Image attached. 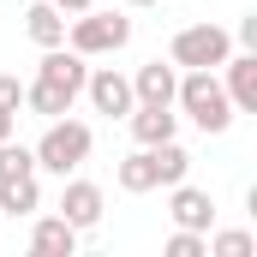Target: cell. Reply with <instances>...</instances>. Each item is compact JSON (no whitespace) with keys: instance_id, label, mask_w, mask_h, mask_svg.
<instances>
[{"instance_id":"ffe728a7","label":"cell","mask_w":257,"mask_h":257,"mask_svg":"<svg viewBox=\"0 0 257 257\" xmlns=\"http://www.w3.org/2000/svg\"><path fill=\"white\" fill-rule=\"evenodd\" d=\"M0 108H12V114L24 108V84H18V78H6V72H0Z\"/></svg>"},{"instance_id":"52a82bcc","label":"cell","mask_w":257,"mask_h":257,"mask_svg":"<svg viewBox=\"0 0 257 257\" xmlns=\"http://www.w3.org/2000/svg\"><path fill=\"white\" fill-rule=\"evenodd\" d=\"M84 90H90V102H96V114H132L138 108V96H132V78H120L114 66H96L90 78H84Z\"/></svg>"},{"instance_id":"277c9868","label":"cell","mask_w":257,"mask_h":257,"mask_svg":"<svg viewBox=\"0 0 257 257\" xmlns=\"http://www.w3.org/2000/svg\"><path fill=\"white\" fill-rule=\"evenodd\" d=\"M66 36H72V48H78L84 60H90V54H120L132 42V18L126 12H96V6H90V12H78V24H72Z\"/></svg>"},{"instance_id":"8fae6325","label":"cell","mask_w":257,"mask_h":257,"mask_svg":"<svg viewBox=\"0 0 257 257\" xmlns=\"http://www.w3.org/2000/svg\"><path fill=\"white\" fill-rule=\"evenodd\" d=\"M126 120H132V138H138V144H168V138L180 132V114L162 108V102H138Z\"/></svg>"},{"instance_id":"7a4b0ae2","label":"cell","mask_w":257,"mask_h":257,"mask_svg":"<svg viewBox=\"0 0 257 257\" xmlns=\"http://www.w3.org/2000/svg\"><path fill=\"white\" fill-rule=\"evenodd\" d=\"M174 102L186 108V120H192L197 132H227V126H233V102H227L221 78L203 72V66H192V72L174 84Z\"/></svg>"},{"instance_id":"ac0fdd59","label":"cell","mask_w":257,"mask_h":257,"mask_svg":"<svg viewBox=\"0 0 257 257\" xmlns=\"http://www.w3.org/2000/svg\"><path fill=\"white\" fill-rule=\"evenodd\" d=\"M209 251L215 257H251V233H239V227H233V233H215Z\"/></svg>"},{"instance_id":"7402d4cb","label":"cell","mask_w":257,"mask_h":257,"mask_svg":"<svg viewBox=\"0 0 257 257\" xmlns=\"http://www.w3.org/2000/svg\"><path fill=\"white\" fill-rule=\"evenodd\" d=\"M48 6H60V12H90L96 0H48Z\"/></svg>"},{"instance_id":"3957f363","label":"cell","mask_w":257,"mask_h":257,"mask_svg":"<svg viewBox=\"0 0 257 257\" xmlns=\"http://www.w3.org/2000/svg\"><path fill=\"white\" fill-rule=\"evenodd\" d=\"M30 156H36V168H48V174H78V168H84V162H90V126H84V120H48V132H42V144H36V150H30Z\"/></svg>"},{"instance_id":"44dd1931","label":"cell","mask_w":257,"mask_h":257,"mask_svg":"<svg viewBox=\"0 0 257 257\" xmlns=\"http://www.w3.org/2000/svg\"><path fill=\"white\" fill-rule=\"evenodd\" d=\"M12 132H18V114H12V108H0V144H6Z\"/></svg>"},{"instance_id":"5bb4252c","label":"cell","mask_w":257,"mask_h":257,"mask_svg":"<svg viewBox=\"0 0 257 257\" xmlns=\"http://www.w3.org/2000/svg\"><path fill=\"white\" fill-rule=\"evenodd\" d=\"M24 30H30L36 48H60V42H66V12L48 6V0H36V6L24 12Z\"/></svg>"},{"instance_id":"9c48e42d","label":"cell","mask_w":257,"mask_h":257,"mask_svg":"<svg viewBox=\"0 0 257 257\" xmlns=\"http://www.w3.org/2000/svg\"><path fill=\"white\" fill-rule=\"evenodd\" d=\"M36 78H48V84H66L72 96L84 90V78H90V66H84V54L78 48H42V66H36Z\"/></svg>"},{"instance_id":"5b68a950","label":"cell","mask_w":257,"mask_h":257,"mask_svg":"<svg viewBox=\"0 0 257 257\" xmlns=\"http://www.w3.org/2000/svg\"><path fill=\"white\" fill-rule=\"evenodd\" d=\"M233 54V36L221 30V24H186L180 36H174V48H168V60L174 66H203V72H215V66Z\"/></svg>"},{"instance_id":"e0dca14e","label":"cell","mask_w":257,"mask_h":257,"mask_svg":"<svg viewBox=\"0 0 257 257\" xmlns=\"http://www.w3.org/2000/svg\"><path fill=\"white\" fill-rule=\"evenodd\" d=\"M18 174H36V156L6 138V144H0V180H18Z\"/></svg>"},{"instance_id":"30bf717a","label":"cell","mask_w":257,"mask_h":257,"mask_svg":"<svg viewBox=\"0 0 257 257\" xmlns=\"http://www.w3.org/2000/svg\"><path fill=\"white\" fill-rule=\"evenodd\" d=\"M174 84H180V72H174V60H144L138 72H132V96L138 102H162V108H174Z\"/></svg>"},{"instance_id":"4fadbf2b","label":"cell","mask_w":257,"mask_h":257,"mask_svg":"<svg viewBox=\"0 0 257 257\" xmlns=\"http://www.w3.org/2000/svg\"><path fill=\"white\" fill-rule=\"evenodd\" d=\"M30 251L36 257H72L78 251V227H72L66 215H42V221L30 227Z\"/></svg>"},{"instance_id":"7c38bea8","label":"cell","mask_w":257,"mask_h":257,"mask_svg":"<svg viewBox=\"0 0 257 257\" xmlns=\"http://www.w3.org/2000/svg\"><path fill=\"white\" fill-rule=\"evenodd\" d=\"M60 215L78 227V233H84V227H96V221H102V186H90V180H72V186L60 192Z\"/></svg>"},{"instance_id":"2e32d148","label":"cell","mask_w":257,"mask_h":257,"mask_svg":"<svg viewBox=\"0 0 257 257\" xmlns=\"http://www.w3.org/2000/svg\"><path fill=\"white\" fill-rule=\"evenodd\" d=\"M36 203H42V192H36V174L0 180V209H6V215H36Z\"/></svg>"},{"instance_id":"d6986e66","label":"cell","mask_w":257,"mask_h":257,"mask_svg":"<svg viewBox=\"0 0 257 257\" xmlns=\"http://www.w3.org/2000/svg\"><path fill=\"white\" fill-rule=\"evenodd\" d=\"M203 251H209V239L192 233V227H180V233L168 239V257H203Z\"/></svg>"},{"instance_id":"6da1fadb","label":"cell","mask_w":257,"mask_h":257,"mask_svg":"<svg viewBox=\"0 0 257 257\" xmlns=\"http://www.w3.org/2000/svg\"><path fill=\"white\" fill-rule=\"evenodd\" d=\"M186 168H192V156L168 138V144H138L126 162H120V192H156V186H174V180H186Z\"/></svg>"},{"instance_id":"8992f818","label":"cell","mask_w":257,"mask_h":257,"mask_svg":"<svg viewBox=\"0 0 257 257\" xmlns=\"http://www.w3.org/2000/svg\"><path fill=\"white\" fill-rule=\"evenodd\" d=\"M168 215H174V227L209 233V221H215V197L203 192V186H186V180H174V186H168Z\"/></svg>"},{"instance_id":"ba28073f","label":"cell","mask_w":257,"mask_h":257,"mask_svg":"<svg viewBox=\"0 0 257 257\" xmlns=\"http://www.w3.org/2000/svg\"><path fill=\"white\" fill-rule=\"evenodd\" d=\"M221 66H227L221 90H227L233 114H257V48H245V54H227Z\"/></svg>"},{"instance_id":"603a6c76","label":"cell","mask_w":257,"mask_h":257,"mask_svg":"<svg viewBox=\"0 0 257 257\" xmlns=\"http://www.w3.org/2000/svg\"><path fill=\"white\" fill-rule=\"evenodd\" d=\"M126 6H156V0H126Z\"/></svg>"},{"instance_id":"9a60e30c","label":"cell","mask_w":257,"mask_h":257,"mask_svg":"<svg viewBox=\"0 0 257 257\" xmlns=\"http://www.w3.org/2000/svg\"><path fill=\"white\" fill-rule=\"evenodd\" d=\"M72 90L66 84H48V78H36V84H24V108L30 114H42V120H60V114H72Z\"/></svg>"}]
</instances>
